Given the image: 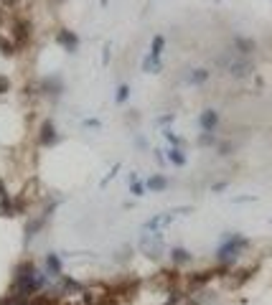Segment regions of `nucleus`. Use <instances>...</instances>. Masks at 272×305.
I'll return each mask as SVG.
<instances>
[{
  "instance_id": "obj_13",
  "label": "nucleus",
  "mask_w": 272,
  "mask_h": 305,
  "mask_svg": "<svg viewBox=\"0 0 272 305\" xmlns=\"http://www.w3.org/2000/svg\"><path fill=\"white\" fill-rule=\"evenodd\" d=\"M168 160H171L173 165H186V155H183V152H181V150H168Z\"/></svg>"
},
{
  "instance_id": "obj_8",
  "label": "nucleus",
  "mask_w": 272,
  "mask_h": 305,
  "mask_svg": "<svg viewBox=\"0 0 272 305\" xmlns=\"http://www.w3.org/2000/svg\"><path fill=\"white\" fill-rule=\"evenodd\" d=\"M148 188H150V191H163V188H168L165 175H153V178H148Z\"/></svg>"
},
{
  "instance_id": "obj_15",
  "label": "nucleus",
  "mask_w": 272,
  "mask_h": 305,
  "mask_svg": "<svg viewBox=\"0 0 272 305\" xmlns=\"http://www.w3.org/2000/svg\"><path fill=\"white\" fill-rule=\"evenodd\" d=\"M56 143V135H54V127H51V122L44 125V145H54Z\"/></svg>"
},
{
  "instance_id": "obj_4",
  "label": "nucleus",
  "mask_w": 272,
  "mask_h": 305,
  "mask_svg": "<svg viewBox=\"0 0 272 305\" xmlns=\"http://www.w3.org/2000/svg\"><path fill=\"white\" fill-rule=\"evenodd\" d=\"M229 71H231V76H237V79H244V76L252 71V61L249 59H237L234 64H229Z\"/></svg>"
},
{
  "instance_id": "obj_10",
  "label": "nucleus",
  "mask_w": 272,
  "mask_h": 305,
  "mask_svg": "<svg viewBox=\"0 0 272 305\" xmlns=\"http://www.w3.org/2000/svg\"><path fill=\"white\" fill-rule=\"evenodd\" d=\"M163 48H165V38H163V36H155L153 44H150V54H153V56H160Z\"/></svg>"
},
{
  "instance_id": "obj_2",
  "label": "nucleus",
  "mask_w": 272,
  "mask_h": 305,
  "mask_svg": "<svg viewBox=\"0 0 272 305\" xmlns=\"http://www.w3.org/2000/svg\"><path fill=\"white\" fill-rule=\"evenodd\" d=\"M191 209H173V211H165V214H158V216H153V219L145 224V232L148 234H153V232H158L160 226H168V221H173L176 216H181V214H188Z\"/></svg>"
},
{
  "instance_id": "obj_1",
  "label": "nucleus",
  "mask_w": 272,
  "mask_h": 305,
  "mask_svg": "<svg viewBox=\"0 0 272 305\" xmlns=\"http://www.w3.org/2000/svg\"><path fill=\"white\" fill-rule=\"evenodd\" d=\"M247 244L242 237H231V239H227L222 247H219V252H216V257H219V262H224V264H229V262H234V257L239 254V249Z\"/></svg>"
},
{
  "instance_id": "obj_3",
  "label": "nucleus",
  "mask_w": 272,
  "mask_h": 305,
  "mask_svg": "<svg viewBox=\"0 0 272 305\" xmlns=\"http://www.w3.org/2000/svg\"><path fill=\"white\" fill-rule=\"evenodd\" d=\"M199 122H201V130H204V132L216 130V125H219V112H216V109H204L201 117H199Z\"/></svg>"
},
{
  "instance_id": "obj_11",
  "label": "nucleus",
  "mask_w": 272,
  "mask_h": 305,
  "mask_svg": "<svg viewBox=\"0 0 272 305\" xmlns=\"http://www.w3.org/2000/svg\"><path fill=\"white\" fill-rule=\"evenodd\" d=\"M130 194H133V196H142V194H145V186L137 181V175H135V173L130 175Z\"/></svg>"
},
{
  "instance_id": "obj_12",
  "label": "nucleus",
  "mask_w": 272,
  "mask_h": 305,
  "mask_svg": "<svg viewBox=\"0 0 272 305\" xmlns=\"http://www.w3.org/2000/svg\"><path fill=\"white\" fill-rule=\"evenodd\" d=\"M206 79H209V71L206 69H193L191 71V84H204Z\"/></svg>"
},
{
  "instance_id": "obj_16",
  "label": "nucleus",
  "mask_w": 272,
  "mask_h": 305,
  "mask_svg": "<svg viewBox=\"0 0 272 305\" xmlns=\"http://www.w3.org/2000/svg\"><path fill=\"white\" fill-rule=\"evenodd\" d=\"M165 137L171 140V145H173V148H181V145H183V140H181L178 135H173V132H165Z\"/></svg>"
},
{
  "instance_id": "obj_17",
  "label": "nucleus",
  "mask_w": 272,
  "mask_h": 305,
  "mask_svg": "<svg viewBox=\"0 0 272 305\" xmlns=\"http://www.w3.org/2000/svg\"><path fill=\"white\" fill-rule=\"evenodd\" d=\"M48 270H51V272H59V270H61V267H59V260H56V257H48Z\"/></svg>"
},
{
  "instance_id": "obj_6",
  "label": "nucleus",
  "mask_w": 272,
  "mask_h": 305,
  "mask_svg": "<svg viewBox=\"0 0 272 305\" xmlns=\"http://www.w3.org/2000/svg\"><path fill=\"white\" fill-rule=\"evenodd\" d=\"M234 46H237V51H242V54H252L254 41H252V38H244V36H237L234 38Z\"/></svg>"
},
{
  "instance_id": "obj_14",
  "label": "nucleus",
  "mask_w": 272,
  "mask_h": 305,
  "mask_svg": "<svg viewBox=\"0 0 272 305\" xmlns=\"http://www.w3.org/2000/svg\"><path fill=\"white\" fill-rule=\"evenodd\" d=\"M173 262H176V264H181V262H191V254H188L183 247H176V249H173Z\"/></svg>"
},
{
  "instance_id": "obj_9",
  "label": "nucleus",
  "mask_w": 272,
  "mask_h": 305,
  "mask_svg": "<svg viewBox=\"0 0 272 305\" xmlns=\"http://www.w3.org/2000/svg\"><path fill=\"white\" fill-rule=\"evenodd\" d=\"M127 99H130V87H127V84H120L117 92H114V102H117V105H125Z\"/></svg>"
},
{
  "instance_id": "obj_5",
  "label": "nucleus",
  "mask_w": 272,
  "mask_h": 305,
  "mask_svg": "<svg viewBox=\"0 0 272 305\" xmlns=\"http://www.w3.org/2000/svg\"><path fill=\"white\" fill-rule=\"evenodd\" d=\"M142 71H148V74H158V71H160V56L148 54L145 61H142Z\"/></svg>"
},
{
  "instance_id": "obj_7",
  "label": "nucleus",
  "mask_w": 272,
  "mask_h": 305,
  "mask_svg": "<svg viewBox=\"0 0 272 305\" xmlns=\"http://www.w3.org/2000/svg\"><path fill=\"white\" fill-rule=\"evenodd\" d=\"M76 41H79V38H76L71 31H61V33H59V44H64L69 51H74V48H76Z\"/></svg>"
}]
</instances>
